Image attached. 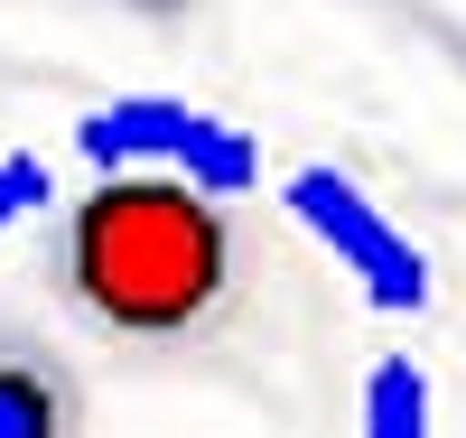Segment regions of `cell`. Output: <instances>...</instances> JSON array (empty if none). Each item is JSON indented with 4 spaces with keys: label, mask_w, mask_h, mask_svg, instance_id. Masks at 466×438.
Masks as SVG:
<instances>
[{
    "label": "cell",
    "mask_w": 466,
    "mask_h": 438,
    "mask_svg": "<svg viewBox=\"0 0 466 438\" xmlns=\"http://www.w3.org/2000/svg\"><path fill=\"white\" fill-rule=\"evenodd\" d=\"M66 270L103 327L177 336L224 290V224L177 178H103L66 224Z\"/></svg>",
    "instance_id": "obj_1"
},
{
    "label": "cell",
    "mask_w": 466,
    "mask_h": 438,
    "mask_svg": "<svg viewBox=\"0 0 466 438\" xmlns=\"http://www.w3.org/2000/svg\"><path fill=\"white\" fill-rule=\"evenodd\" d=\"M75 149L103 158V168H122V158H159V168H177V187L197 196H233L261 178V149L215 122V112L197 103H168V94H122V103H94L85 122H75Z\"/></svg>",
    "instance_id": "obj_2"
},
{
    "label": "cell",
    "mask_w": 466,
    "mask_h": 438,
    "mask_svg": "<svg viewBox=\"0 0 466 438\" xmlns=\"http://www.w3.org/2000/svg\"><path fill=\"white\" fill-rule=\"evenodd\" d=\"M289 215L336 252V270H355V290H364L382 317H420V308H430V261H420V243L373 206L355 178L299 168V178H289Z\"/></svg>",
    "instance_id": "obj_3"
},
{
    "label": "cell",
    "mask_w": 466,
    "mask_h": 438,
    "mask_svg": "<svg viewBox=\"0 0 466 438\" xmlns=\"http://www.w3.org/2000/svg\"><path fill=\"white\" fill-rule=\"evenodd\" d=\"M364 438H430V373L410 354H382L364 373Z\"/></svg>",
    "instance_id": "obj_4"
},
{
    "label": "cell",
    "mask_w": 466,
    "mask_h": 438,
    "mask_svg": "<svg viewBox=\"0 0 466 438\" xmlns=\"http://www.w3.org/2000/svg\"><path fill=\"white\" fill-rule=\"evenodd\" d=\"M0 438H66L56 382L37 373V364H10V354H0Z\"/></svg>",
    "instance_id": "obj_5"
},
{
    "label": "cell",
    "mask_w": 466,
    "mask_h": 438,
    "mask_svg": "<svg viewBox=\"0 0 466 438\" xmlns=\"http://www.w3.org/2000/svg\"><path fill=\"white\" fill-rule=\"evenodd\" d=\"M37 196H47V168H37L28 149H10V158H0V233H10V224L37 206Z\"/></svg>",
    "instance_id": "obj_6"
},
{
    "label": "cell",
    "mask_w": 466,
    "mask_h": 438,
    "mask_svg": "<svg viewBox=\"0 0 466 438\" xmlns=\"http://www.w3.org/2000/svg\"><path fill=\"white\" fill-rule=\"evenodd\" d=\"M131 10H187V0H131Z\"/></svg>",
    "instance_id": "obj_7"
}]
</instances>
